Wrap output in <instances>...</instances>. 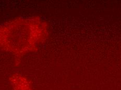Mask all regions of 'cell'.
Returning a JSON list of instances; mask_svg holds the SVG:
<instances>
[{
  "instance_id": "6da1fadb",
  "label": "cell",
  "mask_w": 121,
  "mask_h": 90,
  "mask_svg": "<svg viewBox=\"0 0 121 90\" xmlns=\"http://www.w3.org/2000/svg\"><path fill=\"white\" fill-rule=\"evenodd\" d=\"M15 89L16 90H31L28 85H27L24 83H21V82L16 84Z\"/></svg>"
}]
</instances>
